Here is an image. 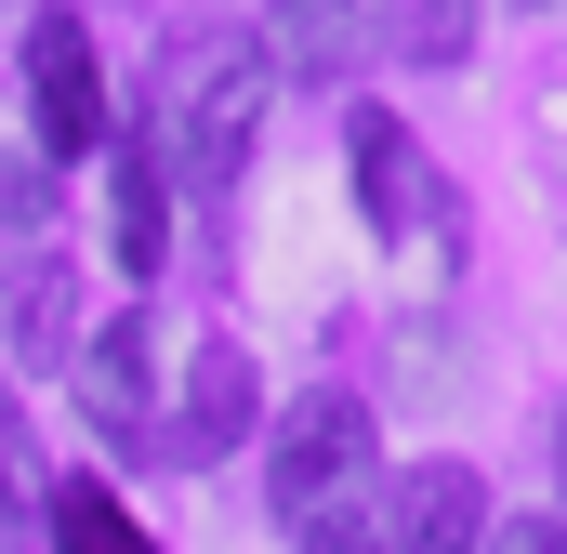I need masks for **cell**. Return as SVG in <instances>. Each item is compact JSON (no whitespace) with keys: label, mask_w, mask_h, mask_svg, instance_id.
<instances>
[{"label":"cell","mask_w":567,"mask_h":554,"mask_svg":"<svg viewBox=\"0 0 567 554\" xmlns=\"http://www.w3.org/2000/svg\"><path fill=\"white\" fill-rule=\"evenodd\" d=\"M343 172H357V212H370L383 238H435V225H449V185H435V158L410 145L396 106H357V120H343Z\"/></svg>","instance_id":"obj_4"},{"label":"cell","mask_w":567,"mask_h":554,"mask_svg":"<svg viewBox=\"0 0 567 554\" xmlns=\"http://www.w3.org/2000/svg\"><path fill=\"white\" fill-rule=\"evenodd\" d=\"M40 462H27V410H13V383H0V542H40Z\"/></svg>","instance_id":"obj_11"},{"label":"cell","mask_w":567,"mask_h":554,"mask_svg":"<svg viewBox=\"0 0 567 554\" xmlns=\"http://www.w3.org/2000/svg\"><path fill=\"white\" fill-rule=\"evenodd\" d=\"M475 554H567V529H542V515H488Z\"/></svg>","instance_id":"obj_15"},{"label":"cell","mask_w":567,"mask_h":554,"mask_svg":"<svg viewBox=\"0 0 567 554\" xmlns=\"http://www.w3.org/2000/svg\"><path fill=\"white\" fill-rule=\"evenodd\" d=\"M396 53L410 66H462L475 53V0H396Z\"/></svg>","instance_id":"obj_13"},{"label":"cell","mask_w":567,"mask_h":554,"mask_svg":"<svg viewBox=\"0 0 567 554\" xmlns=\"http://www.w3.org/2000/svg\"><path fill=\"white\" fill-rule=\"evenodd\" d=\"M488 542V489L475 462H410L370 489V554H475Z\"/></svg>","instance_id":"obj_5"},{"label":"cell","mask_w":567,"mask_h":554,"mask_svg":"<svg viewBox=\"0 0 567 554\" xmlns=\"http://www.w3.org/2000/svg\"><path fill=\"white\" fill-rule=\"evenodd\" d=\"M370 489H383V435H370V410H357L343 383L290 397V410H278V449H265V502H278V529L357 515Z\"/></svg>","instance_id":"obj_2"},{"label":"cell","mask_w":567,"mask_h":554,"mask_svg":"<svg viewBox=\"0 0 567 554\" xmlns=\"http://www.w3.org/2000/svg\"><path fill=\"white\" fill-rule=\"evenodd\" d=\"M40 542L53 554H145V529L106 502V475H66V489L40 502Z\"/></svg>","instance_id":"obj_10"},{"label":"cell","mask_w":567,"mask_h":554,"mask_svg":"<svg viewBox=\"0 0 567 554\" xmlns=\"http://www.w3.org/2000/svg\"><path fill=\"white\" fill-rule=\"evenodd\" d=\"M303 554H370V502H357V515H317V529H303Z\"/></svg>","instance_id":"obj_16"},{"label":"cell","mask_w":567,"mask_h":554,"mask_svg":"<svg viewBox=\"0 0 567 554\" xmlns=\"http://www.w3.org/2000/svg\"><path fill=\"white\" fill-rule=\"evenodd\" d=\"M80 397H93V422L133 449L145 435V410H158V383H145V317H106L93 343H80Z\"/></svg>","instance_id":"obj_8"},{"label":"cell","mask_w":567,"mask_h":554,"mask_svg":"<svg viewBox=\"0 0 567 554\" xmlns=\"http://www.w3.org/2000/svg\"><path fill=\"white\" fill-rule=\"evenodd\" d=\"M40 212H53V158H40V145L0 120V238H27Z\"/></svg>","instance_id":"obj_14"},{"label":"cell","mask_w":567,"mask_h":554,"mask_svg":"<svg viewBox=\"0 0 567 554\" xmlns=\"http://www.w3.org/2000/svg\"><path fill=\"white\" fill-rule=\"evenodd\" d=\"M106 185H120V265L158 277V252H172V185H158V158H145L133 133H120V158H106Z\"/></svg>","instance_id":"obj_9"},{"label":"cell","mask_w":567,"mask_h":554,"mask_svg":"<svg viewBox=\"0 0 567 554\" xmlns=\"http://www.w3.org/2000/svg\"><path fill=\"white\" fill-rule=\"evenodd\" d=\"M13 343H27V357H66V265H53V252L13 265Z\"/></svg>","instance_id":"obj_12"},{"label":"cell","mask_w":567,"mask_h":554,"mask_svg":"<svg viewBox=\"0 0 567 554\" xmlns=\"http://www.w3.org/2000/svg\"><path fill=\"white\" fill-rule=\"evenodd\" d=\"M265 40L251 27H225V13H185L172 40H158V80H145V158H158V185L172 198H225L238 172H251V133H265Z\"/></svg>","instance_id":"obj_1"},{"label":"cell","mask_w":567,"mask_h":554,"mask_svg":"<svg viewBox=\"0 0 567 554\" xmlns=\"http://www.w3.org/2000/svg\"><path fill=\"white\" fill-rule=\"evenodd\" d=\"M555 475H567V435H555Z\"/></svg>","instance_id":"obj_17"},{"label":"cell","mask_w":567,"mask_h":554,"mask_svg":"<svg viewBox=\"0 0 567 554\" xmlns=\"http://www.w3.org/2000/svg\"><path fill=\"white\" fill-rule=\"evenodd\" d=\"M251 410H265V397H251V357H238V343H198V370H185V422H172V449H185V462H225V449L251 435Z\"/></svg>","instance_id":"obj_7"},{"label":"cell","mask_w":567,"mask_h":554,"mask_svg":"<svg viewBox=\"0 0 567 554\" xmlns=\"http://www.w3.org/2000/svg\"><path fill=\"white\" fill-rule=\"evenodd\" d=\"M27 145L40 158H93L106 145V66L80 13H27Z\"/></svg>","instance_id":"obj_3"},{"label":"cell","mask_w":567,"mask_h":554,"mask_svg":"<svg viewBox=\"0 0 567 554\" xmlns=\"http://www.w3.org/2000/svg\"><path fill=\"white\" fill-rule=\"evenodd\" d=\"M370 0H265V66L278 80H357Z\"/></svg>","instance_id":"obj_6"}]
</instances>
